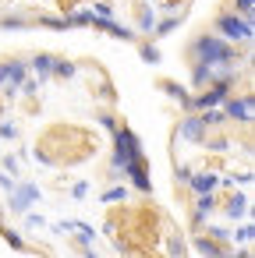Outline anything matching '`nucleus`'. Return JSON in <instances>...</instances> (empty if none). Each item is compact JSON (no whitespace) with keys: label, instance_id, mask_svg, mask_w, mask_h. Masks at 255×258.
<instances>
[{"label":"nucleus","instance_id":"4","mask_svg":"<svg viewBox=\"0 0 255 258\" xmlns=\"http://www.w3.org/2000/svg\"><path fill=\"white\" fill-rule=\"evenodd\" d=\"M39 198H43V191H39L36 180H15V187L8 191V212L22 216V212H29Z\"/></svg>","mask_w":255,"mask_h":258},{"label":"nucleus","instance_id":"20","mask_svg":"<svg viewBox=\"0 0 255 258\" xmlns=\"http://www.w3.org/2000/svg\"><path fill=\"white\" fill-rule=\"evenodd\" d=\"M202 226H206V237H213V240H223V244L230 240V230H227V226H216V223H209V219H206Z\"/></svg>","mask_w":255,"mask_h":258},{"label":"nucleus","instance_id":"6","mask_svg":"<svg viewBox=\"0 0 255 258\" xmlns=\"http://www.w3.org/2000/svg\"><path fill=\"white\" fill-rule=\"evenodd\" d=\"M223 117L237 124H251V96H227L223 99Z\"/></svg>","mask_w":255,"mask_h":258},{"label":"nucleus","instance_id":"14","mask_svg":"<svg viewBox=\"0 0 255 258\" xmlns=\"http://www.w3.org/2000/svg\"><path fill=\"white\" fill-rule=\"evenodd\" d=\"M237 184H241V187H248V184H251V170H244V173H237V170H234V173L220 177V187H237Z\"/></svg>","mask_w":255,"mask_h":258},{"label":"nucleus","instance_id":"10","mask_svg":"<svg viewBox=\"0 0 255 258\" xmlns=\"http://www.w3.org/2000/svg\"><path fill=\"white\" fill-rule=\"evenodd\" d=\"M188 187H191L195 195L216 191V187H220V173H213V170H198V173H191V177H188Z\"/></svg>","mask_w":255,"mask_h":258},{"label":"nucleus","instance_id":"13","mask_svg":"<svg viewBox=\"0 0 255 258\" xmlns=\"http://www.w3.org/2000/svg\"><path fill=\"white\" fill-rule=\"evenodd\" d=\"M195 251H202V254H230V247H227L223 240H213V237H202V240L195 244Z\"/></svg>","mask_w":255,"mask_h":258},{"label":"nucleus","instance_id":"23","mask_svg":"<svg viewBox=\"0 0 255 258\" xmlns=\"http://www.w3.org/2000/svg\"><path fill=\"white\" fill-rule=\"evenodd\" d=\"M234 11H237L241 18L251 22V15H255V0H234Z\"/></svg>","mask_w":255,"mask_h":258},{"label":"nucleus","instance_id":"26","mask_svg":"<svg viewBox=\"0 0 255 258\" xmlns=\"http://www.w3.org/2000/svg\"><path fill=\"white\" fill-rule=\"evenodd\" d=\"M0 29H29V18H18V15L0 18Z\"/></svg>","mask_w":255,"mask_h":258},{"label":"nucleus","instance_id":"27","mask_svg":"<svg viewBox=\"0 0 255 258\" xmlns=\"http://www.w3.org/2000/svg\"><path fill=\"white\" fill-rule=\"evenodd\" d=\"M152 25H156V15H152V11H142V18H138V32H152Z\"/></svg>","mask_w":255,"mask_h":258},{"label":"nucleus","instance_id":"25","mask_svg":"<svg viewBox=\"0 0 255 258\" xmlns=\"http://www.w3.org/2000/svg\"><path fill=\"white\" fill-rule=\"evenodd\" d=\"M0 170H8V173L15 177V173H18V159H15L11 152H0Z\"/></svg>","mask_w":255,"mask_h":258},{"label":"nucleus","instance_id":"19","mask_svg":"<svg viewBox=\"0 0 255 258\" xmlns=\"http://www.w3.org/2000/svg\"><path fill=\"white\" fill-rule=\"evenodd\" d=\"M75 75H78V68H75L71 60L57 57V64H54V78H75Z\"/></svg>","mask_w":255,"mask_h":258},{"label":"nucleus","instance_id":"2","mask_svg":"<svg viewBox=\"0 0 255 258\" xmlns=\"http://www.w3.org/2000/svg\"><path fill=\"white\" fill-rule=\"evenodd\" d=\"M135 159H142V142H138V135L131 131V127H114V163H110V173H114V180H121L124 177V170H128V163H135Z\"/></svg>","mask_w":255,"mask_h":258},{"label":"nucleus","instance_id":"16","mask_svg":"<svg viewBox=\"0 0 255 258\" xmlns=\"http://www.w3.org/2000/svg\"><path fill=\"white\" fill-rule=\"evenodd\" d=\"M251 237H255V226H251V219H244L237 230H230V240H234V244H251Z\"/></svg>","mask_w":255,"mask_h":258},{"label":"nucleus","instance_id":"9","mask_svg":"<svg viewBox=\"0 0 255 258\" xmlns=\"http://www.w3.org/2000/svg\"><path fill=\"white\" fill-rule=\"evenodd\" d=\"M124 177H131V184L138 187V191H152V180H149V170H145V156L142 159H135V163H128V170H124Z\"/></svg>","mask_w":255,"mask_h":258},{"label":"nucleus","instance_id":"30","mask_svg":"<svg viewBox=\"0 0 255 258\" xmlns=\"http://www.w3.org/2000/svg\"><path fill=\"white\" fill-rule=\"evenodd\" d=\"M99 124H103L107 131H114V127H117V117H110V113H103V117H99Z\"/></svg>","mask_w":255,"mask_h":258},{"label":"nucleus","instance_id":"29","mask_svg":"<svg viewBox=\"0 0 255 258\" xmlns=\"http://www.w3.org/2000/svg\"><path fill=\"white\" fill-rule=\"evenodd\" d=\"M4 237H8V244H11V247H25V244H22V237H18V230H4Z\"/></svg>","mask_w":255,"mask_h":258},{"label":"nucleus","instance_id":"7","mask_svg":"<svg viewBox=\"0 0 255 258\" xmlns=\"http://www.w3.org/2000/svg\"><path fill=\"white\" fill-rule=\"evenodd\" d=\"M177 135L184 138V142H191V145H202L206 138H209V127L202 124V117H195V113H188L181 124H177Z\"/></svg>","mask_w":255,"mask_h":258},{"label":"nucleus","instance_id":"12","mask_svg":"<svg viewBox=\"0 0 255 258\" xmlns=\"http://www.w3.org/2000/svg\"><path fill=\"white\" fill-rule=\"evenodd\" d=\"M213 212H216V191L195 195V223H206V219H213Z\"/></svg>","mask_w":255,"mask_h":258},{"label":"nucleus","instance_id":"32","mask_svg":"<svg viewBox=\"0 0 255 258\" xmlns=\"http://www.w3.org/2000/svg\"><path fill=\"white\" fill-rule=\"evenodd\" d=\"M43 4H54V0H43Z\"/></svg>","mask_w":255,"mask_h":258},{"label":"nucleus","instance_id":"24","mask_svg":"<svg viewBox=\"0 0 255 258\" xmlns=\"http://www.w3.org/2000/svg\"><path fill=\"white\" fill-rule=\"evenodd\" d=\"M22 131H18V124H11V120H4L0 124V142H15Z\"/></svg>","mask_w":255,"mask_h":258},{"label":"nucleus","instance_id":"5","mask_svg":"<svg viewBox=\"0 0 255 258\" xmlns=\"http://www.w3.org/2000/svg\"><path fill=\"white\" fill-rule=\"evenodd\" d=\"M25 78H29V64H25V60H18V57L0 60V92H4L8 99L18 96V85H22Z\"/></svg>","mask_w":255,"mask_h":258},{"label":"nucleus","instance_id":"21","mask_svg":"<svg viewBox=\"0 0 255 258\" xmlns=\"http://www.w3.org/2000/svg\"><path fill=\"white\" fill-rule=\"evenodd\" d=\"M138 53H142V60H145V64H160V50H156L152 43H142V46H138Z\"/></svg>","mask_w":255,"mask_h":258},{"label":"nucleus","instance_id":"33","mask_svg":"<svg viewBox=\"0 0 255 258\" xmlns=\"http://www.w3.org/2000/svg\"><path fill=\"white\" fill-rule=\"evenodd\" d=\"M0 152H4V149H0Z\"/></svg>","mask_w":255,"mask_h":258},{"label":"nucleus","instance_id":"31","mask_svg":"<svg viewBox=\"0 0 255 258\" xmlns=\"http://www.w3.org/2000/svg\"><path fill=\"white\" fill-rule=\"evenodd\" d=\"M188 177H191V170H188V166H181V170H177V180H181V184H188Z\"/></svg>","mask_w":255,"mask_h":258},{"label":"nucleus","instance_id":"22","mask_svg":"<svg viewBox=\"0 0 255 258\" xmlns=\"http://www.w3.org/2000/svg\"><path fill=\"white\" fill-rule=\"evenodd\" d=\"M22 216H25V230H43V226H46V219H43L39 212H32V209L22 212Z\"/></svg>","mask_w":255,"mask_h":258},{"label":"nucleus","instance_id":"18","mask_svg":"<svg viewBox=\"0 0 255 258\" xmlns=\"http://www.w3.org/2000/svg\"><path fill=\"white\" fill-rule=\"evenodd\" d=\"M89 11H92L96 18H117V11H114V4H110V0H92V4H89Z\"/></svg>","mask_w":255,"mask_h":258},{"label":"nucleus","instance_id":"3","mask_svg":"<svg viewBox=\"0 0 255 258\" xmlns=\"http://www.w3.org/2000/svg\"><path fill=\"white\" fill-rule=\"evenodd\" d=\"M216 32L227 39V43H251V22L241 18L237 11H223L216 18Z\"/></svg>","mask_w":255,"mask_h":258},{"label":"nucleus","instance_id":"1","mask_svg":"<svg viewBox=\"0 0 255 258\" xmlns=\"http://www.w3.org/2000/svg\"><path fill=\"white\" fill-rule=\"evenodd\" d=\"M191 57L195 60H206V64H213V68H237V50H234V43H227L223 36H198L195 43H191Z\"/></svg>","mask_w":255,"mask_h":258},{"label":"nucleus","instance_id":"15","mask_svg":"<svg viewBox=\"0 0 255 258\" xmlns=\"http://www.w3.org/2000/svg\"><path fill=\"white\" fill-rule=\"evenodd\" d=\"M99 202H103V205H114V202H128V187H124V184H114V187H107V191L99 195Z\"/></svg>","mask_w":255,"mask_h":258},{"label":"nucleus","instance_id":"28","mask_svg":"<svg viewBox=\"0 0 255 258\" xmlns=\"http://www.w3.org/2000/svg\"><path fill=\"white\" fill-rule=\"evenodd\" d=\"M89 191H92V184H89V180H75V184H71V198H85Z\"/></svg>","mask_w":255,"mask_h":258},{"label":"nucleus","instance_id":"17","mask_svg":"<svg viewBox=\"0 0 255 258\" xmlns=\"http://www.w3.org/2000/svg\"><path fill=\"white\" fill-rule=\"evenodd\" d=\"M181 18H184V11H181V15H170V18H163V22H156L152 32H156V36H170V32L181 25Z\"/></svg>","mask_w":255,"mask_h":258},{"label":"nucleus","instance_id":"8","mask_svg":"<svg viewBox=\"0 0 255 258\" xmlns=\"http://www.w3.org/2000/svg\"><path fill=\"white\" fill-rule=\"evenodd\" d=\"M223 216L230 219V223H237V219H248L251 216V202H248V195H230L227 198V205H223Z\"/></svg>","mask_w":255,"mask_h":258},{"label":"nucleus","instance_id":"11","mask_svg":"<svg viewBox=\"0 0 255 258\" xmlns=\"http://www.w3.org/2000/svg\"><path fill=\"white\" fill-rule=\"evenodd\" d=\"M54 64H57V57H54V53H36V57H32V64H29V71H32L39 82H50V78H54Z\"/></svg>","mask_w":255,"mask_h":258}]
</instances>
